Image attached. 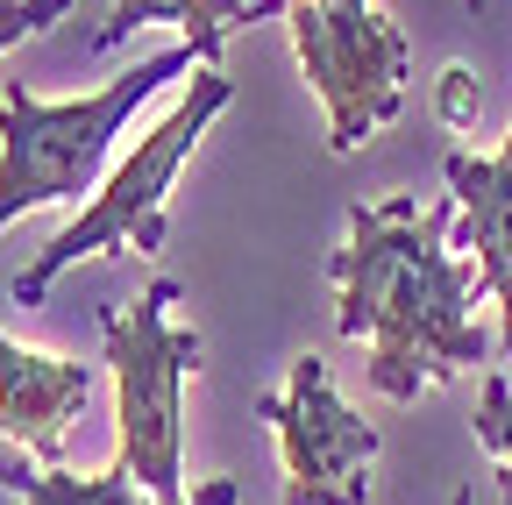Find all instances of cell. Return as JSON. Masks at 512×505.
Instances as JSON below:
<instances>
[{"label": "cell", "instance_id": "obj_9", "mask_svg": "<svg viewBox=\"0 0 512 505\" xmlns=\"http://www.w3.org/2000/svg\"><path fill=\"white\" fill-rule=\"evenodd\" d=\"M285 8H292V0H114V15L100 22L93 50H114L121 36H136L143 22H178L185 43H192V57H200V72H221L228 29H242V22L256 29V22H271Z\"/></svg>", "mask_w": 512, "mask_h": 505}, {"label": "cell", "instance_id": "obj_16", "mask_svg": "<svg viewBox=\"0 0 512 505\" xmlns=\"http://www.w3.org/2000/svg\"><path fill=\"white\" fill-rule=\"evenodd\" d=\"M477 8H484V0H470V15H477Z\"/></svg>", "mask_w": 512, "mask_h": 505}, {"label": "cell", "instance_id": "obj_13", "mask_svg": "<svg viewBox=\"0 0 512 505\" xmlns=\"http://www.w3.org/2000/svg\"><path fill=\"white\" fill-rule=\"evenodd\" d=\"M79 0H0V50H15L29 36H43L50 22H64Z\"/></svg>", "mask_w": 512, "mask_h": 505}, {"label": "cell", "instance_id": "obj_3", "mask_svg": "<svg viewBox=\"0 0 512 505\" xmlns=\"http://www.w3.org/2000/svg\"><path fill=\"white\" fill-rule=\"evenodd\" d=\"M178 278H150L136 306L100 313V342L114 370V463L121 477H136L150 498L185 505V385L200 370V328L171 321Z\"/></svg>", "mask_w": 512, "mask_h": 505}, {"label": "cell", "instance_id": "obj_5", "mask_svg": "<svg viewBox=\"0 0 512 505\" xmlns=\"http://www.w3.org/2000/svg\"><path fill=\"white\" fill-rule=\"evenodd\" d=\"M292 50L306 86L328 107V150H363L406 93V36L377 15V0H292Z\"/></svg>", "mask_w": 512, "mask_h": 505}, {"label": "cell", "instance_id": "obj_14", "mask_svg": "<svg viewBox=\"0 0 512 505\" xmlns=\"http://www.w3.org/2000/svg\"><path fill=\"white\" fill-rule=\"evenodd\" d=\"M448 505H477V498H470V484H463V491H456V498H448Z\"/></svg>", "mask_w": 512, "mask_h": 505}, {"label": "cell", "instance_id": "obj_12", "mask_svg": "<svg viewBox=\"0 0 512 505\" xmlns=\"http://www.w3.org/2000/svg\"><path fill=\"white\" fill-rule=\"evenodd\" d=\"M477 107H484V86L470 65H441L434 79V114L448 121V129H477Z\"/></svg>", "mask_w": 512, "mask_h": 505}, {"label": "cell", "instance_id": "obj_15", "mask_svg": "<svg viewBox=\"0 0 512 505\" xmlns=\"http://www.w3.org/2000/svg\"><path fill=\"white\" fill-rule=\"evenodd\" d=\"M0 505H8V484H0Z\"/></svg>", "mask_w": 512, "mask_h": 505}, {"label": "cell", "instance_id": "obj_11", "mask_svg": "<svg viewBox=\"0 0 512 505\" xmlns=\"http://www.w3.org/2000/svg\"><path fill=\"white\" fill-rule=\"evenodd\" d=\"M477 449L498 463V498L512 505V377L484 370V399H477Z\"/></svg>", "mask_w": 512, "mask_h": 505}, {"label": "cell", "instance_id": "obj_10", "mask_svg": "<svg viewBox=\"0 0 512 505\" xmlns=\"http://www.w3.org/2000/svg\"><path fill=\"white\" fill-rule=\"evenodd\" d=\"M0 484L22 491V505H164L150 498L136 477H121V470H100V477H72V470H43V463H0ZM235 477H207L200 491H192L185 505H235Z\"/></svg>", "mask_w": 512, "mask_h": 505}, {"label": "cell", "instance_id": "obj_6", "mask_svg": "<svg viewBox=\"0 0 512 505\" xmlns=\"http://www.w3.org/2000/svg\"><path fill=\"white\" fill-rule=\"evenodd\" d=\"M256 420L278 434L285 456V505H370L377 427L342 406L320 356H292L285 385L256 399Z\"/></svg>", "mask_w": 512, "mask_h": 505}, {"label": "cell", "instance_id": "obj_1", "mask_svg": "<svg viewBox=\"0 0 512 505\" xmlns=\"http://www.w3.org/2000/svg\"><path fill=\"white\" fill-rule=\"evenodd\" d=\"M456 221H463L456 193L441 207H420L413 193L349 207V235L328 264L342 292L335 328L349 342H370L363 370L384 399H420V385H448L456 370L491 356V335L470 313L484 271L477 257L448 249Z\"/></svg>", "mask_w": 512, "mask_h": 505}, {"label": "cell", "instance_id": "obj_8", "mask_svg": "<svg viewBox=\"0 0 512 505\" xmlns=\"http://www.w3.org/2000/svg\"><path fill=\"white\" fill-rule=\"evenodd\" d=\"M448 193L463 207V242L477 249L484 292L498 299V356H512V136L491 157H448Z\"/></svg>", "mask_w": 512, "mask_h": 505}, {"label": "cell", "instance_id": "obj_7", "mask_svg": "<svg viewBox=\"0 0 512 505\" xmlns=\"http://www.w3.org/2000/svg\"><path fill=\"white\" fill-rule=\"evenodd\" d=\"M93 399V363H72V356H43V349H22L0 335V434L43 470H57L64 456V434L86 413Z\"/></svg>", "mask_w": 512, "mask_h": 505}, {"label": "cell", "instance_id": "obj_2", "mask_svg": "<svg viewBox=\"0 0 512 505\" xmlns=\"http://www.w3.org/2000/svg\"><path fill=\"white\" fill-rule=\"evenodd\" d=\"M200 57L192 43L143 57L136 72H121L114 86L86 93V100H36L22 79L0 86V228L29 207H57L100 185L114 136L128 129V114L143 100H157L178 72H192Z\"/></svg>", "mask_w": 512, "mask_h": 505}, {"label": "cell", "instance_id": "obj_4", "mask_svg": "<svg viewBox=\"0 0 512 505\" xmlns=\"http://www.w3.org/2000/svg\"><path fill=\"white\" fill-rule=\"evenodd\" d=\"M228 100H235V79H228V72H200V79H192V86L178 93V107L107 171V185L86 200V214H72V221H64V228L36 249V264L15 271V299L36 306L79 257H107V249H121V242H128V249H164L171 178H178V164L192 157V143L207 136V121H214Z\"/></svg>", "mask_w": 512, "mask_h": 505}]
</instances>
